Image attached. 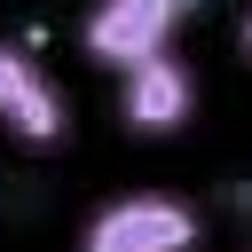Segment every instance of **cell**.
<instances>
[{"label": "cell", "instance_id": "cell-3", "mask_svg": "<svg viewBox=\"0 0 252 252\" xmlns=\"http://www.w3.org/2000/svg\"><path fill=\"white\" fill-rule=\"evenodd\" d=\"M0 134L24 142V150H63L71 142V94L16 39H0Z\"/></svg>", "mask_w": 252, "mask_h": 252}, {"label": "cell", "instance_id": "cell-2", "mask_svg": "<svg viewBox=\"0 0 252 252\" xmlns=\"http://www.w3.org/2000/svg\"><path fill=\"white\" fill-rule=\"evenodd\" d=\"M197 8H205V0H94V8L79 16V47H87V63H102V71L118 79V71L165 55V47L189 32Z\"/></svg>", "mask_w": 252, "mask_h": 252}, {"label": "cell", "instance_id": "cell-4", "mask_svg": "<svg viewBox=\"0 0 252 252\" xmlns=\"http://www.w3.org/2000/svg\"><path fill=\"white\" fill-rule=\"evenodd\" d=\"M197 118V71H189V55H150V63H134V71H118V126L126 134H142V142H165V134H181Z\"/></svg>", "mask_w": 252, "mask_h": 252}, {"label": "cell", "instance_id": "cell-5", "mask_svg": "<svg viewBox=\"0 0 252 252\" xmlns=\"http://www.w3.org/2000/svg\"><path fill=\"white\" fill-rule=\"evenodd\" d=\"M236 55H244V63H252V8H244V16H236Z\"/></svg>", "mask_w": 252, "mask_h": 252}, {"label": "cell", "instance_id": "cell-1", "mask_svg": "<svg viewBox=\"0 0 252 252\" xmlns=\"http://www.w3.org/2000/svg\"><path fill=\"white\" fill-rule=\"evenodd\" d=\"M205 244V213L173 189H118L79 220L71 252H197Z\"/></svg>", "mask_w": 252, "mask_h": 252}]
</instances>
